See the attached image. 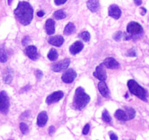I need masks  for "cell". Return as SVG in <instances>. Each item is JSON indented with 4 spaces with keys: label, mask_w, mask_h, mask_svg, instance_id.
<instances>
[{
    "label": "cell",
    "mask_w": 149,
    "mask_h": 140,
    "mask_svg": "<svg viewBox=\"0 0 149 140\" xmlns=\"http://www.w3.org/2000/svg\"><path fill=\"white\" fill-rule=\"evenodd\" d=\"M48 42L50 45H54V46L61 47L64 42V38L62 36H60V35L51 36L48 39Z\"/></svg>",
    "instance_id": "cell-13"
},
{
    "label": "cell",
    "mask_w": 149,
    "mask_h": 140,
    "mask_svg": "<svg viewBox=\"0 0 149 140\" xmlns=\"http://www.w3.org/2000/svg\"><path fill=\"white\" fill-rule=\"evenodd\" d=\"M128 88H129L130 91L132 93V94L138 96V98L143 101H147V97H148V92L146 91L144 88L140 85L135 80H130L128 81L127 83Z\"/></svg>",
    "instance_id": "cell-3"
},
{
    "label": "cell",
    "mask_w": 149,
    "mask_h": 140,
    "mask_svg": "<svg viewBox=\"0 0 149 140\" xmlns=\"http://www.w3.org/2000/svg\"><path fill=\"white\" fill-rule=\"evenodd\" d=\"M102 119L106 123H111V118L110 115H109V112L107 110H104L103 112V114H102Z\"/></svg>",
    "instance_id": "cell-26"
},
{
    "label": "cell",
    "mask_w": 149,
    "mask_h": 140,
    "mask_svg": "<svg viewBox=\"0 0 149 140\" xmlns=\"http://www.w3.org/2000/svg\"><path fill=\"white\" fill-rule=\"evenodd\" d=\"M7 61V54L4 46L0 47V62L4 63Z\"/></svg>",
    "instance_id": "cell-23"
},
{
    "label": "cell",
    "mask_w": 149,
    "mask_h": 140,
    "mask_svg": "<svg viewBox=\"0 0 149 140\" xmlns=\"http://www.w3.org/2000/svg\"><path fill=\"white\" fill-rule=\"evenodd\" d=\"M141 10H142V13H141V15H146V12H147L146 9L144 8V7H141Z\"/></svg>",
    "instance_id": "cell-39"
},
{
    "label": "cell",
    "mask_w": 149,
    "mask_h": 140,
    "mask_svg": "<svg viewBox=\"0 0 149 140\" xmlns=\"http://www.w3.org/2000/svg\"><path fill=\"white\" fill-rule=\"evenodd\" d=\"M47 57H48V58L50 60V61H55V60H56L58 57V52H57L56 50L54 49V48L51 49L50 50H49V53H48Z\"/></svg>",
    "instance_id": "cell-25"
},
{
    "label": "cell",
    "mask_w": 149,
    "mask_h": 140,
    "mask_svg": "<svg viewBox=\"0 0 149 140\" xmlns=\"http://www.w3.org/2000/svg\"><path fill=\"white\" fill-rule=\"evenodd\" d=\"M64 94L62 91H56L54 92V93H51L50 95L47 97L46 99V103L47 104H51L55 103V102H59L61 99H63Z\"/></svg>",
    "instance_id": "cell-9"
},
{
    "label": "cell",
    "mask_w": 149,
    "mask_h": 140,
    "mask_svg": "<svg viewBox=\"0 0 149 140\" xmlns=\"http://www.w3.org/2000/svg\"><path fill=\"white\" fill-rule=\"evenodd\" d=\"M90 97L81 87L77 88L74 95L73 106L77 110H81L90 102Z\"/></svg>",
    "instance_id": "cell-2"
},
{
    "label": "cell",
    "mask_w": 149,
    "mask_h": 140,
    "mask_svg": "<svg viewBox=\"0 0 149 140\" xmlns=\"http://www.w3.org/2000/svg\"><path fill=\"white\" fill-rule=\"evenodd\" d=\"M134 2H135L136 5L140 6L142 4V0H134Z\"/></svg>",
    "instance_id": "cell-38"
},
{
    "label": "cell",
    "mask_w": 149,
    "mask_h": 140,
    "mask_svg": "<svg viewBox=\"0 0 149 140\" xmlns=\"http://www.w3.org/2000/svg\"><path fill=\"white\" fill-rule=\"evenodd\" d=\"M79 36L82 40H84V42H89L90 39V34L88 32H81Z\"/></svg>",
    "instance_id": "cell-27"
},
{
    "label": "cell",
    "mask_w": 149,
    "mask_h": 140,
    "mask_svg": "<svg viewBox=\"0 0 149 140\" xmlns=\"http://www.w3.org/2000/svg\"><path fill=\"white\" fill-rule=\"evenodd\" d=\"M127 55L130 57H135L136 56V51L134 49L130 50L127 52Z\"/></svg>",
    "instance_id": "cell-30"
},
{
    "label": "cell",
    "mask_w": 149,
    "mask_h": 140,
    "mask_svg": "<svg viewBox=\"0 0 149 140\" xmlns=\"http://www.w3.org/2000/svg\"><path fill=\"white\" fill-rule=\"evenodd\" d=\"M70 63H71V61H70L69 58H65L63 61H61L59 62L54 64L52 66V69L54 71H55V72H60V71H62L63 70L67 69L68 67L69 66Z\"/></svg>",
    "instance_id": "cell-6"
},
{
    "label": "cell",
    "mask_w": 149,
    "mask_h": 140,
    "mask_svg": "<svg viewBox=\"0 0 149 140\" xmlns=\"http://www.w3.org/2000/svg\"><path fill=\"white\" fill-rule=\"evenodd\" d=\"M10 108V99L5 91L0 92V112L7 114Z\"/></svg>",
    "instance_id": "cell-5"
},
{
    "label": "cell",
    "mask_w": 149,
    "mask_h": 140,
    "mask_svg": "<svg viewBox=\"0 0 149 140\" xmlns=\"http://www.w3.org/2000/svg\"><path fill=\"white\" fill-rule=\"evenodd\" d=\"M54 18L57 20H61V19H64L65 17H66V14L65 13V12L62 10H57L53 14Z\"/></svg>",
    "instance_id": "cell-24"
},
{
    "label": "cell",
    "mask_w": 149,
    "mask_h": 140,
    "mask_svg": "<svg viewBox=\"0 0 149 140\" xmlns=\"http://www.w3.org/2000/svg\"><path fill=\"white\" fill-rule=\"evenodd\" d=\"M83 48H84V45H83L82 42L81 41H77L70 47V52L72 55H76V54L79 53L80 51L82 50Z\"/></svg>",
    "instance_id": "cell-14"
},
{
    "label": "cell",
    "mask_w": 149,
    "mask_h": 140,
    "mask_svg": "<svg viewBox=\"0 0 149 140\" xmlns=\"http://www.w3.org/2000/svg\"><path fill=\"white\" fill-rule=\"evenodd\" d=\"M87 6L90 11L95 13L100 8V3L98 0H89L87 2Z\"/></svg>",
    "instance_id": "cell-18"
},
{
    "label": "cell",
    "mask_w": 149,
    "mask_h": 140,
    "mask_svg": "<svg viewBox=\"0 0 149 140\" xmlns=\"http://www.w3.org/2000/svg\"><path fill=\"white\" fill-rule=\"evenodd\" d=\"M11 2H12V0H8V4H11Z\"/></svg>",
    "instance_id": "cell-40"
},
{
    "label": "cell",
    "mask_w": 149,
    "mask_h": 140,
    "mask_svg": "<svg viewBox=\"0 0 149 140\" xmlns=\"http://www.w3.org/2000/svg\"><path fill=\"white\" fill-rule=\"evenodd\" d=\"M98 90L103 96L106 98H109L110 96V91L109 90L107 85L104 81H100L98 83Z\"/></svg>",
    "instance_id": "cell-15"
},
{
    "label": "cell",
    "mask_w": 149,
    "mask_h": 140,
    "mask_svg": "<svg viewBox=\"0 0 149 140\" xmlns=\"http://www.w3.org/2000/svg\"><path fill=\"white\" fill-rule=\"evenodd\" d=\"M49 134H50V135H52V134H54V133H55V128L54 126H50L49 128Z\"/></svg>",
    "instance_id": "cell-36"
},
{
    "label": "cell",
    "mask_w": 149,
    "mask_h": 140,
    "mask_svg": "<svg viewBox=\"0 0 149 140\" xmlns=\"http://www.w3.org/2000/svg\"><path fill=\"white\" fill-rule=\"evenodd\" d=\"M25 53L29 58L33 60V61L37 60L39 56L37 52V48L33 45H29V46L26 47V49H25Z\"/></svg>",
    "instance_id": "cell-10"
},
{
    "label": "cell",
    "mask_w": 149,
    "mask_h": 140,
    "mask_svg": "<svg viewBox=\"0 0 149 140\" xmlns=\"http://www.w3.org/2000/svg\"><path fill=\"white\" fill-rule=\"evenodd\" d=\"M29 42H30V37H29V36H26V37L23 38V40H22V44H23V45H24V46H26V45L29 44Z\"/></svg>",
    "instance_id": "cell-32"
},
{
    "label": "cell",
    "mask_w": 149,
    "mask_h": 140,
    "mask_svg": "<svg viewBox=\"0 0 149 140\" xmlns=\"http://www.w3.org/2000/svg\"><path fill=\"white\" fill-rule=\"evenodd\" d=\"M103 64L105 66L107 67L108 69H116L119 68V66H120L119 62L112 57L106 58L103 61Z\"/></svg>",
    "instance_id": "cell-12"
},
{
    "label": "cell",
    "mask_w": 149,
    "mask_h": 140,
    "mask_svg": "<svg viewBox=\"0 0 149 140\" xmlns=\"http://www.w3.org/2000/svg\"><path fill=\"white\" fill-rule=\"evenodd\" d=\"M109 15L115 19H119L122 15V11L116 4H112L109 8Z\"/></svg>",
    "instance_id": "cell-11"
},
{
    "label": "cell",
    "mask_w": 149,
    "mask_h": 140,
    "mask_svg": "<svg viewBox=\"0 0 149 140\" xmlns=\"http://www.w3.org/2000/svg\"><path fill=\"white\" fill-rule=\"evenodd\" d=\"M20 129L23 134H26L29 131V127L25 123H20Z\"/></svg>",
    "instance_id": "cell-28"
},
{
    "label": "cell",
    "mask_w": 149,
    "mask_h": 140,
    "mask_svg": "<svg viewBox=\"0 0 149 140\" xmlns=\"http://www.w3.org/2000/svg\"><path fill=\"white\" fill-rule=\"evenodd\" d=\"M45 30L48 35H52L55 33V21L52 19H47L45 23Z\"/></svg>",
    "instance_id": "cell-17"
},
{
    "label": "cell",
    "mask_w": 149,
    "mask_h": 140,
    "mask_svg": "<svg viewBox=\"0 0 149 140\" xmlns=\"http://www.w3.org/2000/svg\"><path fill=\"white\" fill-rule=\"evenodd\" d=\"M75 29L76 27L74 23H68L65 27V29H64V34L65 35H70L75 32Z\"/></svg>",
    "instance_id": "cell-22"
},
{
    "label": "cell",
    "mask_w": 149,
    "mask_h": 140,
    "mask_svg": "<svg viewBox=\"0 0 149 140\" xmlns=\"http://www.w3.org/2000/svg\"><path fill=\"white\" fill-rule=\"evenodd\" d=\"M77 77V72L72 69H68L63 74L62 79L63 82L65 83H71Z\"/></svg>",
    "instance_id": "cell-8"
},
{
    "label": "cell",
    "mask_w": 149,
    "mask_h": 140,
    "mask_svg": "<svg viewBox=\"0 0 149 140\" xmlns=\"http://www.w3.org/2000/svg\"><path fill=\"white\" fill-rule=\"evenodd\" d=\"M13 71L10 69H7L3 73V81L6 84H10L13 80Z\"/></svg>",
    "instance_id": "cell-19"
},
{
    "label": "cell",
    "mask_w": 149,
    "mask_h": 140,
    "mask_svg": "<svg viewBox=\"0 0 149 140\" xmlns=\"http://www.w3.org/2000/svg\"><path fill=\"white\" fill-rule=\"evenodd\" d=\"M47 114L45 111H42L38 115L37 117V125L39 127H44L47 122Z\"/></svg>",
    "instance_id": "cell-16"
},
{
    "label": "cell",
    "mask_w": 149,
    "mask_h": 140,
    "mask_svg": "<svg viewBox=\"0 0 149 140\" xmlns=\"http://www.w3.org/2000/svg\"><path fill=\"white\" fill-rule=\"evenodd\" d=\"M93 75L96 78L100 80V81H105L106 80V78H107V76H106V71L104 64H100V65L97 66L96 67L95 71L93 73Z\"/></svg>",
    "instance_id": "cell-7"
},
{
    "label": "cell",
    "mask_w": 149,
    "mask_h": 140,
    "mask_svg": "<svg viewBox=\"0 0 149 140\" xmlns=\"http://www.w3.org/2000/svg\"><path fill=\"white\" fill-rule=\"evenodd\" d=\"M45 12L43 11V10H40V11H39L37 13V16H39V18H41V17H43L44 15H45Z\"/></svg>",
    "instance_id": "cell-37"
},
{
    "label": "cell",
    "mask_w": 149,
    "mask_h": 140,
    "mask_svg": "<svg viewBox=\"0 0 149 140\" xmlns=\"http://www.w3.org/2000/svg\"><path fill=\"white\" fill-rule=\"evenodd\" d=\"M36 78H37L38 80H41L42 76H43V73H42V71H41V70L38 69L36 71Z\"/></svg>",
    "instance_id": "cell-33"
},
{
    "label": "cell",
    "mask_w": 149,
    "mask_h": 140,
    "mask_svg": "<svg viewBox=\"0 0 149 140\" xmlns=\"http://www.w3.org/2000/svg\"><path fill=\"white\" fill-rule=\"evenodd\" d=\"M9 140H13V139H9Z\"/></svg>",
    "instance_id": "cell-41"
},
{
    "label": "cell",
    "mask_w": 149,
    "mask_h": 140,
    "mask_svg": "<svg viewBox=\"0 0 149 140\" xmlns=\"http://www.w3.org/2000/svg\"><path fill=\"white\" fill-rule=\"evenodd\" d=\"M127 32L128 34L131 35V39L133 36H138V35H141L143 32L142 26L140 23H137V22H130L128 23L127 26Z\"/></svg>",
    "instance_id": "cell-4"
},
{
    "label": "cell",
    "mask_w": 149,
    "mask_h": 140,
    "mask_svg": "<svg viewBox=\"0 0 149 140\" xmlns=\"http://www.w3.org/2000/svg\"><path fill=\"white\" fill-rule=\"evenodd\" d=\"M15 18L24 26L30 24L33 18V9L27 1H20L14 11Z\"/></svg>",
    "instance_id": "cell-1"
},
{
    "label": "cell",
    "mask_w": 149,
    "mask_h": 140,
    "mask_svg": "<svg viewBox=\"0 0 149 140\" xmlns=\"http://www.w3.org/2000/svg\"><path fill=\"white\" fill-rule=\"evenodd\" d=\"M115 117H116V118L118 120L122 121V122L128 120L126 112H125V110H123V109H117L116 112H115Z\"/></svg>",
    "instance_id": "cell-20"
},
{
    "label": "cell",
    "mask_w": 149,
    "mask_h": 140,
    "mask_svg": "<svg viewBox=\"0 0 149 140\" xmlns=\"http://www.w3.org/2000/svg\"><path fill=\"white\" fill-rule=\"evenodd\" d=\"M122 32H117L116 33L114 34V35H113V39H115L116 41L119 42V41L121 39V38H122Z\"/></svg>",
    "instance_id": "cell-29"
},
{
    "label": "cell",
    "mask_w": 149,
    "mask_h": 140,
    "mask_svg": "<svg viewBox=\"0 0 149 140\" xmlns=\"http://www.w3.org/2000/svg\"><path fill=\"white\" fill-rule=\"evenodd\" d=\"M124 109H125L127 115L128 120L133 119L135 118V115H136V112H135V110L133 108L129 107V106H125V107H124Z\"/></svg>",
    "instance_id": "cell-21"
},
{
    "label": "cell",
    "mask_w": 149,
    "mask_h": 140,
    "mask_svg": "<svg viewBox=\"0 0 149 140\" xmlns=\"http://www.w3.org/2000/svg\"><path fill=\"white\" fill-rule=\"evenodd\" d=\"M110 139L111 140H118V136L114 133H110Z\"/></svg>",
    "instance_id": "cell-35"
},
{
    "label": "cell",
    "mask_w": 149,
    "mask_h": 140,
    "mask_svg": "<svg viewBox=\"0 0 149 140\" xmlns=\"http://www.w3.org/2000/svg\"><path fill=\"white\" fill-rule=\"evenodd\" d=\"M67 0H55V4L56 5H61V4H65Z\"/></svg>",
    "instance_id": "cell-34"
},
{
    "label": "cell",
    "mask_w": 149,
    "mask_h": 140,
    "mask_svg": "<svg viewBox=\"0 0 149 140\" xmlns=\"http://www.w3.org/2000/svg\"><path fill=\"white\" fill-rule=\"evenodd\" d=\"M90 128V125H89V124H86V125L84 127V128H83V134H84V135H87V134L89 133Z\"/></svg>",
    "instance_id": "cell-31"
}]
</instances>
